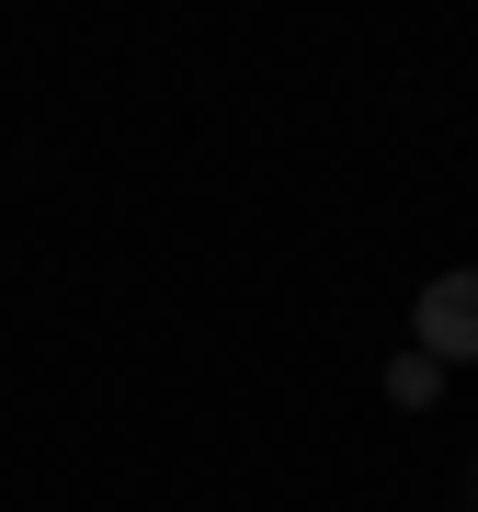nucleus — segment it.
<instances>
[{
    "mask_svg": "<svg viewBox=\"0 0 478 512\" xmlns=\"http://www.w3.org/2000/svg\"><path fill=\"white\" fill-rule=\"evenodd\" d=\"M422 353L433 365H467L478 353V274H433L422 285Z\"/></svg>",
    "mask_w": 478,
    "mask_h": 512,
    "instance_id": "obj_1",
    "label": "nucleus"
},
{
    "mask_svg": "<svg viewBox=\"0 0 478 512\" xmlns=\"http://www.w3.org/2000/svg\"><path fill=\"white\" fill-rule=\"evenodd\" d=\"M433 387H444V365H433V353H410V365H387V399H399V410H433Z\"/></svg>",
    "mask_w": 478,
    "mask_h": 512,
    "instance_id": "obj_2",
    "label": "nucleus"
}]
</instances>
